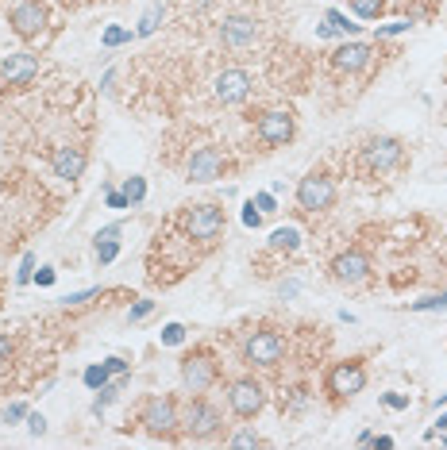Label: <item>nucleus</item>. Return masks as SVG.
<instances>
[{"label": "nucleus", "mask_w": 447, "mask_h": 450, "mask_svg": "<svg viewBox=\"0 0 447 450\" xmlns=\"http://www.w3.org/2000/svg\"><path fill=\"white\" fill-rule=\"evenodd\" d=\"M405 162V143L394 135H378L359 150V169L363 174H389Z\"/></svg>", "instance_id": "1"}, {"label": "nucleus", "mask_w": 447, "mask_h": 450, "mask_svg": "<svg viewBox=\"0 0 447 450\" xmlns=\"http://www.w3.org/2000/svg\"><path fill=\"white\" fill-rule=\"evenodd\" d=\"M220 381V362L208 347H197L182 358V385L189 392H208Z\"/></svg>", "instance_id": "2"}, {"label": "nucleus", "mask_w": 447, "mask_h": 450, "mask_svg": "<svg viewBox=\"0 0 447 450\" xmlns=\"http://www.w3.org/2000/svg\"><path fill=\"white\" fill-rule=\"evenodd\" d=\"M336 204V181H332L324 169H313L297 181V208L308 212V216H320Z\"/></svg>", "instance_id": "3"}, {"label": "nucleus", "mask_w": 447, "mask_h": 450, "mask_svg": "<svg viewBox=\"0 0 447 450\" xmlns=\"http://www.w3.org/2000/svg\"><path fill=\"white\" fill-rule=\"evenodd\" d=\"M139 423L147 428V435H154V439H174L177 428H182V416H177L174 397H151V400H143Z\"/></svg>", "instance_id": "4"}, {"label": "nucleus", "mask_w": 447, "mask_h": 450, "mask_svg": "<svg viewBox=\"0 0 447 450\" xmlns=\"http://www.w3.org/2000/svg\"><path fill=\"white\" fill-rule=\"evenodd\" d=\"M324 389H328V397L336 400H351L359 397L363 389H367V366L359 362V358H351V362H336L328 370V378H324Z\"/></svg>", "instance_id": "5"}, {"label": "nucleus", "mask_w": 447, "mask_h": 450, "mask_svg": "<svg viewBox=\"0 0 447 450\" xmlns=\"http://www.w3.org/2000/svg\"><path fill=\"white\" fill-rule=\"evenodd\" d=\"M282 354H286V339H282L278 331H251L247 339H243V362L247 366H263V370H270V366L282 362Z\"/></svg>", "instance_id": "6"}, {"label": "nucleus", "mask_w": 447, "mask_h": 450, "mask_svg": "<svg viewBox=\"0 0 447 450\" xmlns=\"http://www.w3.org/2000/svg\"><path fill=\"white\" fill-rule=\"evenodd\" d=\"M224 208L220 204H197V208H189L185 212V219H182V227H185V235L189 239H197V243H216L224 235Z\"/></svg>", "instance_id": "7"}, {"label": "nucleus", "mask_w": 447, "mask_h": 450, "mask_svg": "<svg viewBox=\"0 0 447 450\" xmlns=\"http://www.w3.org/2000/svg\"><path fill=\"white\" fill-rule=\"evenodd\" d=\"M227 404H232V412L239 416V420H255V416L266 408V389H263V381H255V378H235L232 385H227Z\"/></svg>", "instance_id": "8"}, {"label": "nucleus", "mask_w": 447, "mask_h": 450, "mask_svg": "<svg viewBox=\"0 0 447 450\" xmlns=\"http://www.w3.org/2000/svg\"><path fill=\"white\" fill-rule=\"evenodd\" d=\"M220 423H224V416H220V408L216 404H208V400H193L189 408H185V416H182V428L189 431L193 439H216L220 435Z\"/></svg>", "instance_id": "9"}, {"label": "nucleus", "mask_w": 447, "mask_h": 450, "mask_svg": "<svg viewBox=\"0 0 447 450\" xmlns=\"http://www.w3.org/2000/svg\"><path fill=\"white\" fill-rule=\"evenodd\" d=\"M332 281H339V285H363L370 277V269H374V262L367 250H359V247H351V250H344V255H336L332 258Z\"/></svg>", "instance_id": "10"}, {"label": "nucleus", "mask_w": 447, "mask_h": 450, "mask_svg": "<svg viewBox=\"0 0 447 450\" xmlns=\"http://www.w3.org/2000/svg\"><path fill=\"white\" fill-rule=\"evenodd\" d=\"M8 23L20 39H39L46 31V4L43 0H20V4L8 12Z\"/></svg>", "instance_id": "11"}, {"label": "nucleus", "mask_w": 447, "mask_h": 450, "mask_svg": "<svg viewBox=\"0 0 447 450\" xmlns=\"http://www.w3.org/2000/svg\"><path fill=\"white\" fill-rule=\"evenodd\" d=\"M255 135L263 139L266 146H286V143H294L297 124H294V116H289V112L274 108V112H263V116L255 120Z\"/></svg>", "instance_id": "12"}, {"label": "nucleus", "mask_w": 447, "mask_h": 450, "mask_svg": "<svg viewBox=\"0 0 447 450\" xmlns=\"http://www.w3.org/2000/svg\"><path fill=\"white\" fill-rule=\"evenodd\" d=\"M224 169H227V158L216 146H201V150H193L189 162H185V177L197 185H208V181H216V177H224Z\"/></svg>", "instance_id": "13"}, {"label": "nucleus", "mask_w": 447, "mask_h": 450, "mask_svg": "<svg viewBox=\"0 0 447 450\" xmlns=\"http://www.w3.org/2000/svg\"><path fill=\"white\" fill-rule=\"evenodd\" d=\"M0 77H4L8 85H15V89L31 85V81L39 77V58H35V54H27V51L4 54V58H0Z\"/></svg>", "instance_id": "14"}, {"label": "nucleus", "mask_w": 447, "mask_h": 450, "mask_svg": "<svg viewBox=\"0 0 447 450\" xmlns=\"http://www.w3.org/2000/svg\"><path fill=\"white\" fill-rule=\"evenodd\" d=\"M258 35V20H251V15H227L220 23V39L227 51H243V46H251Z\"/></svg>", "instance_id": "15"}, {"label": "nucleus", "mask_w": 447, "mask_h": 450, "mask_svg": "<svg viewBox=\"0 0 447 450\" xmlns=\"http://www.w3.org/2000/svg\"><path fill=\"white\" fill-rule=\"evenodd\" d=\"M213 93H216V101H224V104L247 101L251 96V73L247 70H224L220 77H216Z\"/></svg>", "instance_id": "16"}, {"label": "nucleus", "mask_w": 447, "mask_h": 450, "mask_svg": "<svg viewBox=\"0 0 447 450\" xmlns=\"http://www.w3.org/2000/svg\"><path fill=\"white\" fill-rule=\"evenodd\" d=\"M51 166H54V174H58L62 181H77V177L85 174V166H89V154L81 150V146H54Z\"/></svg>", "instance_id": "17"}, {"label": "nucleus", "mask_w": 447, "mask_h": 450, "mask_svg": "<svg viewBox=\"0 0 447 450\" xmlns=\"http://www.w3.org/2000/svg\"><path fill=\"white\" fill-rule=\"evenodd\" d=\"M370 46L367 43H344V46H336L332 51V65H336L339 73H359V70H367V62H370Z\"/></svg>", "instance_id": "18"}, {"label": "nucleus", "mask_w": 447, "mask_h": 450, "mask_svg": "<svg viewBox=\"0 0 447 450\" xmlns=\"http://www.w3.org/2000/svg\"><path fill=\"white\" fill-rule=\"evenodd\" d=\"M116 255H120V224L101 227V231H96V262H101V266H108Z\"/></svg>", "instance_id": "19"}, {"label": "nucleus", "mask_w": 447, "mask_h": 450, "mask_svg": "<svg viewBox=\"0 0 447 450\" xmlns=\"http://www.w3.org/2000/svg\"><path fill=\"white\" fill-rule=\"evenodd\" d=\"M162 20H166V4H151L147 12H143L139 27H135V35H139V39H147V35H154V31L162 27Z\"/></svg>", "instance_id": "20"}, {"label": "nucleus", "mask_w": 447, "mask_h": 450, "mask_svg": "<svg viewBox=\"0 0 447 450\" xmlns=\"http://www.w3.org/2000/svg\"><path fill=\"white\" fill-rule=\"evenodd\" d=\"M301 247V231L297 227H278V231L270 235V250H286V255H294Z\"/></svg>", "instance_id": "21"}, {"label": "nucleus", "mask_w": 447, "mask_h": 450, "mask_svg": "<svg viewBox=\"0 0 447 450\" xmlns=\"http://www.w3.org/2000/svg\"><path fill=\"white\" fill-rule=\"evenodd\" d=\"M409 312H447V289H443V292H432V297L413 300Z\"/></svg>", "instance_id": "22"}, {"label": "nucleus", "mask_w": 447, "mask_h": 450, "mask_svg": "<svg viewBox=\"0 0 447 450\" xmlns=\"http://www.w3.org/2000/svg\"><path fill=\"white\" fill-rule=\"evenodd\" d=\"M351 4V12L359 15V20H378L382 12H386V0H347Z\"/></svg>", "instance_id": "23"}, {"label": "nucleus", "mask_w": 447, "mask_h": 450, "mask_svg": "<svg viewBox=\"0 0 447 450\" xmlns=\"http://www.w3.org/2000/svg\"><path fill=\"white\" fill-rule=\"evenodd\" d=\"M124 196H127L132 208H139V204L147 200V177H127V181H124Z\"/></svg>", "instance_id": "24"}, {"label": "nucleus", "mask_w": 447, "mask_h": 450, "mask_svg": "<svg viewBox=\"0 0 447 450\" xmlns=\"http://www.w3.org/2000/svg\"><path fill=\"white\" fill-rule=\"evenodd\" d=\"M120 389H124V381H112V385H101V389H96V400H93V412L101 416L104 408H108L112 400L120 397Z\"/></svg>", "instance_id": "25"}, {"label": "nucleus", "mask_w": 447, "mask_h": 450, "mask_svg": "<svg viewBox=\"0 0 447 450\" xmlns=\"http://www.w3.org/2000/svg\"><path fill=\"white\" fill-rule=\"evenodd\" d=\"M132 39H135L132 27H116V23H112V27L101 35V43H104V46H124V43H132Z\"/></svg>", "instance_id": "26"}, {"label": "nucleus", "mask_w": 447, "mask_h": 450, "mask_svg": "<svg viewBox=\"0 0 447 450\" xmlns=\"http://www.w3.org/2000/svg\"><path fill=\"white\" fill-rule=\"evenodd\" d=\"M108 378H112V370H108V366H89V370H85V385L89 389H101V385H108Z\"/></svg>", "instance_id": "27"}, {"label": "nucleus", "mask_w": 447, "mask_h": 450, "mask_svg": "<svg viewBox=\"0 0 447 450\" xmlns=\"http://www.w3.org/2000/svg\"><path fill=\"white\" fill-rule=\"evenodd\" d=\"M324 20H328L332 27H336V35H355V31H359V23H351L344 12H328Z\"/></svg>", "instance_id": "28"}, {"label": "nucleus", "mask_w": 447, "mask_h": 450, "mask_svg": "<svg viewBox=\"0 0 447 450\" xmlns=\"http://www.w3.org/2000/svg\"><path fill=\"white\" fill-rule=\"evenodd\" d=\"M185 342V327L182 323H166L162 327V347H182Z\"/></svg>", "instance_id": "29"}, {"label": "nucleus", "mask_w": 447, "mask_h": 450, "mask_svg": "<svg viewBox=\"0 0 447 450\" xmlns=\"http://www.w3.org/2000/svg\"><path fill=\"white\" fill-rule=\"evenodd\" d=\"M227 443H232V446H263L266 439H263V435H255V431H235V435L227 439Z\"/></svg>", "instance_id": "30"}, {"label": "nucleus", "mask_w": 447, "mask_h": 450, "mask_svg": "<svg viewBox=\"0 0 447 450\" xmlns=\"http://www.w3.org/2000/svg\"><path fill=\"white\" fill-rule=\"evenodd\" d=\"M31 269H35V255H23V262H20V269H15V285H27L31 277Z\"/></svg>", "instance_id": "31"}, {"label": "nucleus", "mask_w": 447, "mask_h": 450, "mask_svg": "<svg viewBox=\"0 0 447 450\" xmlns=\"http://www.w3.org/2000/svg\"><path fill=\"white\" fill-rule=\"evenodd\" d=\"M413 20H394V23H382L378 27V39H389V35H401V31H409Z\"/></svg>", "instance_id": "32"}, {"label": "nucleus", "mask_w": 447, "mask_h": 450, "mask_svg": "<svg viewBox=\"0 0 447 450\" xmlns=\"http://www.w3.org/2000/svg\"><path fill=\"white\" fill-rule=\"evenodd\" d=\"M151 312H154V300H139V304H132V312H127V320H132V323H139V320H147Z\"/></svg>", "instance_id": "33"}, {"label": "nucleus", "mask_w": 447, "mask_h": 450, "mask_svg": "<svg viewBox=\"0 0 447 450\" xmlns=\"http://www.w3.org/2000/svg\"><path fill=\"white\" fill-rule=\"evenodd\" d=\"M382 404L394 408V412H405V408H409V397H405V392H386V397H382Z\"/></svg>", "instance_id": "34"}, {"label": "nucleus", "mask_w": 447, "mask_h": 450, "mask_svg": "<svg viewBox=\"0 0 447 450\" xmlns=\"http://www.w3.org/2000/svg\"><path fill=\"white\" fill-rule=\"evenodd\" d=\"M20 420H27V404H20V400H15V404L4 408V423H20Z\"/></svg>", "instance_id": "35"}, {"label": "nucleus", "mask_w": 447, "mask_h": 450, "mask_svg": "<svg viewBox=\"0 0 447 450\" xmlns=\"http://www.w3.org/2000/svg\"><path fill=\"white\" fill-rule=\"evenodd\" d=\"M104 200H108V208H132L127 196H124V189H108V193H104Z\"/></svg>", "instance_id": "36"}, {"label": "nucleus", "mask_w": 447, "mask_h": 450, "mask_svg": "<svg viewBox=\"0 0 447 450\" xmlns=\"http://www.w3.org/2000/svg\"><path fill=\"white\" fill-rule=\"evenodd\" d=\"M27 431H31V435H43V431H46V420H43L39 412H27Z\"/></svg>", "instance_id": "37"}, {"label": "nucleus", "mask_w": 447, "mask_h": 450, "mask_svg": "<svg viewBox=\"0 0 447 450\" xmlns=\"http://www.w3.org/2000/svg\"><path fill=\"white\" fill-rule=\"evenodd\" d=\"M243 224H247V227H258V224H263V212H255V200L243 208Z\"/></svg>", "instance_id": "38"}, {"label": "nucleus", "mask_w": 447, "mask_h": 450, "mask_svg": "<svg viewBox=\"0 0 447 450\" xmlns=\"http://www.w3.org/2000/svg\"><path fill=\"white\" fill-rule=\"evenodd\" d=\"M96 292H101V289H85V292H70V297H66V308H70V304H85V300H93V297H96Z\"/></svg>", "instance_id": "39"}, {"label": "nucleus", "mask_w": 447, "mask_h": 450, "mask_svg": "<svg viewBox=\"0 0 447 450\" xmlns=\"http://www.w3.org/2000/svg\"><path fill=\"white\" fill-rule=\"evenodd\" d=\"M255 208L263 212V216H266V212H274V193H258L255 196Z\"/></svg>", "instance_id": "40"}, {"label": "nucleus", "mask_w": 447, "mask_h": 450, "mask_svg": "<svg viewBox=\"0 0 447 450\" xmlns=\"http://www.w3.org/2000/svg\"><path fill=\"white\" fill-rule=\"evenodd\" d=\"M12 350H15V347H12V339H8V335H0V366H4L8 358H12Z\"/></svg>", "instance_id": "41"}, {"label": "nucleus", "mask_w": 447, "mask_h": 450, "mask_svg": "<svg viewBox=\"0 0 447 450\" xmlns=\"http://www.w3.org/2000/svg\"><path fill=\"white\" fill-rule=\"evenodd\" d=\"M31 281H39V285L46 289V285H54V269H39V274L31 277Z\"/></svg>", "instance_id": "42"}, {"label": "nucleus", "mask_w": 447, "mask_h": 450, "mask_svg": "<svg viewBox=\"0 0 447 450\" xmlns=\"http://www.w3.org/2000/svg\"><path fill=\"white\" fill-rule=\"evenodd\" d=\"M316 35H320V39H336V27H332V23H328V20H324V23H320V27H316Z\"/></svg>", "instance_id": "43"}, {"label": "nucleus", "mask_w": 447, "mask_h": 450, "mask_svg": "<svg viewBox=\"0 0 447 450\" xmlns=\"http://www.w3.org/2000/svg\"><path fill=\"white\" fill-rule=\"evenodd\" d=\"M104 366H108L112 373H124V370H127V362H124V358H108V362H104Z\"/></svg>", "instance_id": "44"}, {"label": "nucleus", "mask_w": 447, "mask_h": 450, "mask_svg": "<svg viewBox=\"0 0 447 450\" xmlns=\"http://www.w3.org/2000/svg\"><path fill=\"white\" fill-rule=\"evenodd\" d=\"M297 289H301V285H297V281H286V285H282V289H278V292H282V297H297Z\"/></svg>", "instance_id": "45"}, {"label": "nucleus", "mask_w": 447, "mask_h": 450, "mask_svg": "<svg viewBox=\"0 0 447 450\" xmlns=\"http://www.w3.org/2000/svg\"><path fill=\"white\" fill-rule=\"evenodd\" d=\"M370 446H382V450H389V446H394V439H389V435H374V443Z\"/></svg>", "instance_id": "46"}, {"label": "nucleus", "mask_w": 447, "mask_h": 450, "mask_svg": "<svg viewBox=\"0 0 447 450\" xmlns=\"http://www.w3.org/2000/svg\"><path fill=\"white\" fill-rule=\"evenodd\" d=\"M440 431H447V416H440Z\"/></svg>", "instance_id": "47"}]
</instances>
